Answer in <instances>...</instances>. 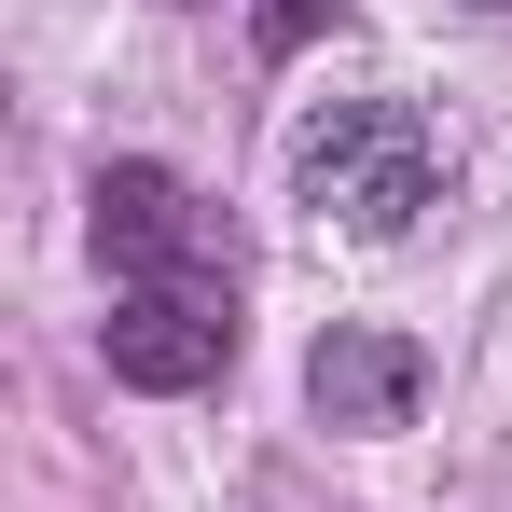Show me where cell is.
Returning <instances> with one entry per match:
<instances>
[{
	"mask_svg": "<svg viewBox=\"0 0 512 512\" xmlns=\"http://www.w3.org/2000/svg\"><path fill=\"white\" fill-rule=\"evenodd\" d=\"M291 194L333 236H360V250H402L429 208L457 194V153L429 139V111H402V97H319L291 125Z\"/></svg>",
	"mask_w": 512,
	"mask_h": 512,
	"instance_id": "cell-1",
	"label": "cell"
},
{
	"mask_svg": "<svg viewBox=\"0 0 512 512\" xmlns=\"http://www.w3.org/2000/svg\"><path fill=\"white\" fill-rule=\"evenodd\" d=\"M111 374L125 388H153V402H180V388H208L222 360H236V291L222 277H153V291H125L111 305Z\"/></svg>",
	"mask_w": 512,
	"mask_h": 512,
	"instance_id": "cell-2",
	"label": "cell"
},
{
	"mask_svg": "<svg viewBox=\"0 0 512 512\" xmlns=\"http://www.w3.org/2000/svg\"><path fill=\"white\" fill-rule=\"evenodd\" d=\"M84 208H97V263H111L125 291H153V277H208V208H194L167 167L125 153V167H97Z\"/></svg>",
	"mask_w": 512,
	"mask_h": 512,
	"instance_id": "cell-3",
	"label": "cell"
},
{
	"mask_svg": "<svg viewBox=\"0 0 512 512\" xmlns=\"http://www.w3.org/2000/svg\"><path fill=\"white\" fill-rule=\"evenodd\" d=\"M305 402H319L333 429H416V402H429V346L388 333V319H333V333L305 346Z\"/></svg>",
	"mask_w": 512,
	"mask_h": 512,
	"instance_id": "cell-4",
	"label": "cell"
},
{
	"mask_svg": "<svg viewBox=\"0 0 512 512\" xmlns=\"http://www.w3.org/2000/svg\"><path fill=\"white\" fill-rule=\"evenodd\" d=\"M250 28H263V56H305L319 28H346V0H263Z\"/></svg>",
	"mask_w": 512,
	"mask_h": 512,
	"instance_id": "cell-5",
	"label": "cell"
},
{
	"mask_svg": "<svg viewBox=\"0 0 512 512\" xmlns=\"http://www.w3.org/2000/svg\"><path fill=\"white\" fill-rule=\"evenodd\" d=\"M485 14H512V0H485Z\"/></svg>",
	"mask_w": 512,
	"mask_h": 512,
	"instance_id": "cell-6",
	"label": "cell"
}]
</instances>
